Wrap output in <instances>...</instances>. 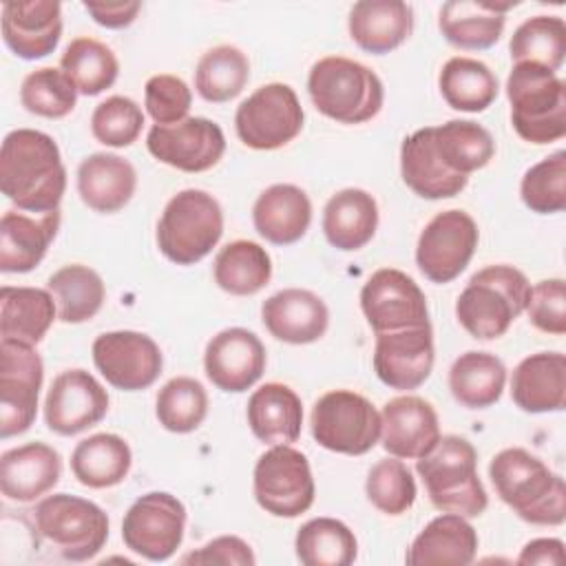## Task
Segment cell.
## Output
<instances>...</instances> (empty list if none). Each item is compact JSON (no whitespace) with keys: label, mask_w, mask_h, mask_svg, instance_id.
Instances as JSON below:
<instances>
[{"label":"cell","mask_w":566,"mask_h":566,"mask_svg":"<svg viewBox=\"0 0 566 566\" xmlns=\"http://www.w3.org/2000/svg\"><path fill=\"white\" fill-rule=\"evenodd\" d=\"M511 398L526 413L562 411L566 405V356L559 352L526 356L513 369Z\"/></svg>","instance_id":"obj_26"},{"label":"cell","mask_w":566,"mask_h":566,"mask_svg":"<svg viewBox=\"0 0 566 566\" xmlns=\"http://www.w3.org/2000/svg\"><path fill=\"white\" fill-rule=\"evenodd\" d=\"M349 35L367 53L385 55L413 31V9L402 0H360L349 9Z\"/></svg>","instance_id":"obj_28"},{"label":"cell","mask_w":566,"mask_h":566,"mask_svg":"<svg viewBox=\"0 0 566 566\" xmlns=\"http://www.w3.org/2000/svg\"><path fill=\"white\" fill-rule=\"evenodd\" d=\"M46 290L55 301L57 318L69 325L91 321L102 310L106 296L102 276L82 263H71L53 272Z\"/></svg>","instance_id":"obj_38"},{"label":"cell","mask_w":566,"mask_h":566,"mask_svg":"<svg viewBox=\"0 0 566 566\" xmlns=\"http://www.w3.org/2000/svg\"><path fill=\"white\" fill-rule=\"evenodd\" d=\"M0 188L18 210L55 212L66 190V170L53 137L33 128L11 130L0 148Z\"/></svg>","instance_id":"obj_1"},{"label":"cell","mask_w":566,"mask_h":566,"mask_svg":"<svg viewBox=\"0 0 566 566\" xmlns=\"http://www.w3.org/2000/svg\"><path fill=\"white\" fill-rule=\"evenodd\" d=\"M272 276V259L254 241H232L223 245L214 259V283L234 296H252L261 292Z\"/></svg>","instance_id":"obj_41"},{"label":"cell","mask_w":566,"mask_h":566,"mask_svg":"<svg viewBox=\"0 0 566 566\" xmlns=\"http://www.w3.org/2000/svg\"><path fill=\"white\" fill-rule=\"evenodd\" d=\"M252 221L265 241L274 245L296 243L312 223L310 197L294 184H274L254 201Z\"/></svg>","instance_id":"obj_29"},{"label":"cell","mask_w":566,"mask_h":566,"mask_svg":"<svg viewBox=\"0 0 566 566\" xmlns=\"http://www.w3.org/2000/svg\"><path fill=\"white\" fill-rule=\"evenodd\" d=\"M431 327H411L376 334L374 371L391 389L409 391L420 387L433 369Z\"/></svg>","instance_id":"obj_20"},{"label":"cell","mask_w":566,"mask_h":566,"mask_svg":"<svg viewBox=\"0 0 566 566\" xmlns=\"http://www.w3.org/2000/svg\"><path fill=\"white\" fill-rule=\"evenodd\" d=\"M303 566H349L358 555V542L347 524L334 517L305 522L294 539Z\"/></svg>","instance_id":"obj_42"},{"label":"cell","mask_w":566,"mask_h":566,"mask_svg":"<svg viewBox=\"0 0 566 566\" xmlns=\"http://www.w3.org/2000/svg\"><path fill=\"white\" fill-rule=\"evenodd\" d=\"M62 71L75 84L82 95H99L111 88L119 75V62L115 53L99 40L75 38L69 42L60 57Z\"/></svg>","instance_id":"obj_44"},{"label":"cell","mask_w":566,"mask_h":566,"mask_svg":"<svg viewBox=\"0 0 566 566\" xmlns=\"http://www.w3.org/2000/svg\"><path fill=\"white\" fill-rule=\"evenodd\" d=\"M433 146L442 164L464 177L484 168L495 155L491 133L471 119H449L433 126Z\"/></svg>","instance_id":"obj_40"},{"label":"cell","mask_w":566,"mask_h":566,"mask_svg":"<svg viewBox=\"0 0 566 566\" xmlns=\"http://www.w3.org/2000/svg\"><path fill=\"white\" fill-rule=\"evenodd\" d=\"M360 307L376 334L431 327L424 292L396 268H380L367 279L360 290Z\"/></svg>","instance_id":"obj_15"},{"label":"cell","mask_w":566,"mask_h":566,"mask_svg":"<svg viewBox=\"0 0 566 566\" xmlns=\"http://www.w3.org/2000/svg\"><path fill=\"white\" fill-rule=\"evenodd\" d=\"M312 436L334 453L363 455L380 438V413L360 394L336 389L323 394L312 407Z\"/></svg>","instance_id":"obj_9"},{"label":"cell","mask_w":566,"mask_h":566,"mask_svg":"<svg viewBox=\"0 0 566 566\" xmlns=\"http://www.w3.org/2000/svg\"><path fill=\"white\" fill-rule=\"evenodd\" d=\"M307 91L318 113L340 124H363L378 115L385 99L380 77L365 64L329 55L310 69Z\"/></svg>","instance_id":"obj_6"},{"label":"cell","mask_w":566,"mask_h":566,"mask_svg":"<svg viewBox=\"0 0 566 566\" xmlns=\"http://www.w3.org/2000/svg\"><path fill=\"white\" fill-rule=\"evenodd\" d=\"M93 363L106 382L122 391L148 389L161 374L159 345L133 329L106 332L93 340Z\"/></svg>","instance_id":"obj_16"},{"label":"cell","mask_w":566,"mask_h":566,"mask_svg":"<svg viewBox=\"0 0 566 566\" xmlns=\"http://www.w3.org/2000/svg\"><path fill=\"white\" fill-rule=\"evenodd\" d=\"M506 382L504 363L489 352H464L449 369V389L467 409H486L502 396Z\"/></svg>","instance_id":"obj_37"},{"label":"cell","mask_w":566,"mask_h":566,"mask_svg":"<svg viewBox=\"0 0 566 566\" xmlns=\"http://www.w3.org/2000/svg\"><path fill=\"white\" fill-rule=\"evenodd\" d=\"M489 478L500 500L524 522L559 526L566 520V486L537 455L511 447L493 455Z\"/></svg>","instance_id":"obj_2"},{"label":"cell","mask_w":566,"mask_h":566,"mask_svg":"<svg viewBox=\"0 0 566 566\" xmlns=\"http://www.w3.org/2000/svg\"><path fill=\"white\" fill-rule=\"evenodd\" d=\"M526 312L531 323L546 332L566 334V285L562 279H546L531 287Z\"/></svg>","instance_id":"obj_52"},{"label":"cell","mask_w":566,"mask_h":566,"mask_svg":"<svg viewBox=\"0 0 566 566\" xmlns=\"http://www.w3.org/2000/svg\"><path fill=\"white\" fill-rule=\"evenodd\" d=\"M146 146L155 159L184 172H203L226 153V137L219 124L206 117H186L172 126H153Z\"/></svg>","instance_id":"obj_17"},{"label":"cell","mask_w":566,"mask_h":566,"mask_svg":"<svg viewBox=\"0 0 566 566\" xmlns=\"http://www.w3.org/2000/svg\"><path fill=\"white\" fill-rule=\"evenodd\" d=\"M511 60L531 62L557 71L564 64L566 55V24L557 15H533L524 20L511 42Z\"/></svg>","instance_id":"obj_45"},{"label":"cell","mask_w":566,"mask_h":566,"mask_svg":"<svg viewBox=\"0 0 566 566\" xmlns=\"http://www.w3.org/2000/svg\"><path fill=\"white\" fill-rule=\"evenodd\" d=\"M314 478L305 453L290 444H274L254 467V497L276 517H298L314 504Z\"/></svg>","instance_id":"obj_11"},{"label":"cell","mask_w":566,"mask_h":566,"mask_svg":"<svg viewBox=\"0 0 566 566\" xmlns=\"http://www.w3.org/2000/svg\"><path fill=\"white\" fill-rule=\"evenodd\" d=\"M254 553L250 544H245L237 535H221L201 548L188 553L181 564H219V566H252Z\"/></svg>","instance_id":"obj_53"},{"label":"cell","mask_w":566,"mask_h":566,"mask_svg":"<svg viewBox=\"0 0 566 566\" xmlns=\"http://www.w3.org/2000/svg\"><path fill=\"white\" fill-rule=\"evenodd\" d=\"M515 2L495 4L478 0H451L440 7L438 27L444 40L464 51H482L493 46L506 24V11Z\"/></svg>","instance_id":"obj_32"},{"label":"cell","mask_w":566,"mask_h":566,"mask_svg":"<svg viewBox=\"0 0 566 566\" xmlns=\"http://www.w3.org/2000/svg\"><path fill=\"white\" fill-rule=\"evenodd\" d=\"M144 128V113L130 97L113 95L99 102L91 115L93 137L113 148H124L137 142Z\"/></svg>","instance_id":"obj_50"},{"label":"cell","mask_w":566,"mask_h":566,"mask_svg":"<svg viewBox=\"0 0 566 566\" xmlns=\"http://www.w3.org/2000/svg\"><path fill=\"white\" fill-rule=\"evenodd\" d=\"M22 106L40 117H66L77 102V88L60 69L44 66L31 71L20 86Z\"/></svg>","instance_id":"obj_47"},{"label":"cell","mask_w":566,"mask_h":566,"mask_svg":"<svg viewBox=\"0 0 566 566\" xmlns=\"http://www.w3.org/2000/svg\"><path fill=\"white\" fill-rule=\"evenodd\" d=\"M303 108L292 86L272 82L243 99L234 115L239 139L254 150H276L303 128Z\"/></svg>","instance_id":"obj_10"},{"label":"cell","mask_w":566,"mask_h":566,"mask_svg":"<svg viewBox=\"0 0 566 566\" xmlns=\"http://www.w3.org/2000/svg\"><path fill=\"white\" fill-rule=\"evenodd\" d=\"M248 424L265 444H292L303 427L301 398L283 382H265L248 400Z\"/></svg>","instance_id":"obj_33"},{"label":"cell","mask_w":566,"mask_h":566,"mask_svg":"<svg viewBox=\"0 0 566 566\" xmlns=\"http://www.w3.org/2000/svg\"><path fill=\"white\" fill-rule=\"evenodd\" d=\"M250 80V62L237 46L221 44L206 51L195 69L197 93L212 104L230 102Z\"/></svg>","instance_id":"obj_43"},{"label":"cell","mask_w":566,"mask_h":566,"mask_svg":"<svg viewBox=\"0 0 566 566\" xmlns=\"http://www.w3.org/2000/svg\"><path fill=\"white\" fill-rule=\"evenodd\" d=\"M365 493L378 511L402 515L413 506L418 491L409 467L400 458H385L369 469Z\"/></svg>","instance_id":"obj_48"},{"label":"cell","mask_w":566,"mask_h":566,"mask_svg":"<svg viewBox=\"0 0 566 566\" xmlns=\"http://www.w3.org/2000/svg\"><path fill=\"white\" fill-rule=\"evenodd\" d=\"M475 553L478 533L467 517L442 513L416 535L405 562L409 566H467L475 559Z\"/></svg>","instance_id":"obj_30"},{"label":"cell","mask_w":566,"mask_h":566,"mask_svg":"<svg viewBox=\"0 0 566 566\" xmlns=\"http://www.w3.org/2000/svg\"><path fill=\"white\" fill-rule=\"evenodd\" d=\"M416 471L431 504L442 513L478 517L489 506V495L478 478V453L467 438L440 436L436 447L418 458Z\"/></svg>","instance_id":"obj_3"},{"label":"cell","mask_w":566,"mask_h":566,"mask_svg":"<svg viewBox=\"0 0 566 566\" xmlns=\"http://www.w3.org/2000/svg\"><path fill=\"white\" fill-rule=\"evenodd\" d=\"M378 228L376 199L360 188H345L329 197L323 210V232L329 245L343 252L360 250Z\"/></svg>","instance_id":"obj_34"},{"label":"cell","mask_w":566,"mask_h":566,"mask_svg":"<svg viewBox=\"0 0 566 566\" xmlns=\"http://www.w3.org/2000/svg\"><path fill=\"white\" fill-rule=\"evenodd\" d=\"M44 378L40 354L31 345L0 343V438L29 431Z\"/></svg>","instance_id":"obj_14"},{"label":"cell","mask_w":566,"mask_h":566,"mask_svg":"<svg viewBox=\"0 0 566 566\" xmlns=\"http://www.w3.org/2000/svg\"><path fill=\"white\" fill-rule=\"evenodd\" d=\"M144 104L157 126H172L188 117L192 93L177 75H153L144 86Z\"/></svg>","instance_id":"obj_51"},{"label":"cell","mask_w":566,"mask_h":566,"mask_svg":"<svg viewBox=\"0 0 566 566\" xmlns=\"http://www.w3.org/2000/svg\"><path fill=\"white\" fill-rule=\"evenodd\" d=\"M402 181L422 199H449L460 195L469 177L451 172L436 153L433 126L420 128L405 137L400 146Z\"/></svg>","instance_id":"obj_27"},{"label":"cell","mask_w":566,"mask_h":566,"mask_svg":"<svg viewBox=\"0 0 566 566\" xmlns=\"http://www.w3.org/2000/svg\"><path fill=\"white\" fill-rule=\"evenodd\" d=\"M382 449L400 460L427 455L440 440L436 409L420 396H398L380 411Z\"/></svg>","instance_id":"obj_21"},{"label":"cell","mask_w":566,"mask_h":566,"mask_svg":"<svg viewBox=\"0 0 566 566\" xmlns=\"http://www.w3.org/2000/svg\"><path fill=\"white\" fill-rule=\"evenodd\" d=\"M186 506L166 491L137 497L124 515L122 539L128 551L148 562H166L181 546Z\"/></svg>","instance_id":"obj_12"},{"label":"cell","mask_w":566,"mask_h":566,"mask_svg":"<svg viewBox=\"0 0 566 566\" xmlns=\"http://www.w3.org/2000/svg\"><path fill=\"white\" fill-rule=\"evenodd\" d=\"M528 279L513 265H486L475 272L455 301L460 325L478 340L506 334L511 323L526 310Z\"/></svg>","instance_id":"obj_4"},{"label":"cell","mask_w":566,"mask_h":566,"mask_svg":"<svg viewBox=\"0 0 566 566\" xmlns=\"http://www.w3.org/2000/svg\"><path fill=\"white\" fill-rule=\"evenodd\" d=\"M261 318L276 340L307 345L327 332L329 310L318 294L301 287H287L272 294L261 305Z\"/></svg>","instance_id":"obj_23"},{"label":"cell","mask_w":566,"mask_h":566,"mask_svg":"<svg viewBox=\"0 0 566 566\" xmlns=\"http://www.w3.org/2000/svg\"><path fill=\"white\" fill-rule=\"evenodd\" d=\"M564 562V542L555 537H539L531 539L522 553L517 555V564H542L555 566Z\"/></svg>","instance_id":"obj_55"},{"label":"cell","mask_w":566,"mask_h":566,"mask_svg":"<svg viewBox=\"0 0 566 566\" xmlns=\"http://www.w3.org/2000/svg\"><path fill=\"white\" fill-rule=\"evenodd\" d=\"M511 124L531 144H551L566 135V84L555 71L517 62L506 80Z\"/></svg>","instance_id":"obj_5"},{"label":"cell","mask_w":566,"mask_h":566,"mask_svg":"<svg viewBox=\"0 0 566 566\" xmlns=\"http://www.w3.org/2000/svg\"><path fill=\"white\" fill-rule=\"evenodd\" d=\"M60 475L62 458L44 442H27L0 458V491L11 502H35L60 482Z\"/></svg>","instance_id":"obj_24"},{"label":"cell","mask_w":566,"mask_h":566,"mask_svg":"<svg viewBox=\"0 0 566 566\" xmlns=\"http://www.w3.org/2000/svg\"><path fill=\"white\" fill-rule=\"evenodd\" d=\"M62 35V7L55 0H18L2 4V40L22 60L55 51Z\"/></svg>","instance_id":"obj_22"},{"label":"cell","mask_w":566,"mask_h":566,"mask_svg":"<svg viewBox=\"0 0 566 566\" xmlns=\"http://www.w3.org/2000/svg\"><path fill=\"white\" fill-rule=\"evenodd\" d=\"M444 102L464 113H482L497 97V77L480 60L455 55L444 62L438 77Z\"/></svg>","instance_id":"obj_39"},{"label":"cell","mask_w":566,"mask_h":566,"mask_svg":"<svg viewBox=\"0 0 566 566\" xmlns=\"http://www.w3.org/2000/svg\"><path fill=\"white\" fill-rule=\"evenodd\" d=\"M223 234L219 201L206 190L177 192L157 223L159 252L177 265H195L212 252Z\"/></svg>","instance_id":"obj_7"},{"label":"cell","mask_w":566,"mask_h":566,"mask_svg":"<svg viewBox=\"0 0 566 566\" xmlns=\"http://www.w3.org/2000/svg\"><path fill=\"white\" fill-rule=\"evenodd\" d=\"M38 535L69 562L93 559L108 539V515L91 500L55 493L35 511Z\"/></svg>","instance_id":"obj_8"},{"label":"cell","mask_w":566,"mask_h":566,"mask_svg":"<svg viewBox=\"0 0 566 566\" xmlns=\"http://www.w3.org/2000/svg\"><path fill=\"white\" fill-rule=\"evenodd\" d=\"M203 369L217 389L241 394L263 376L265 347L261 338L245 327L221 329L206 345Z\"/></svg>","instance_id":"obj_19"},{"label":"cell","mask_w":566,"mask_h":566,"mask_svg":"<svg viewBox=\"0 0 566 566\" xmlns=\"http://www.w3.org/2000/svg\"><path fill=\"white\" fill-rule=\"evenodd\" d=\"M133 464L130 447L115 433H95L77 442L71 453L75 480L88 489H108L128 475Z\"/></svg>","instance_id":"obj_36"},{"label":"cell","mask_w":566,"mask_h":566,"mask_svg":"<svg viewBox=\"0 0 566 566\" xmlns=\"http://www.w3.org/2000/svg\"><path fill=\"white\" fill-rule=\"evenodd\" d=\"M93 20L106 29H124L137 18L142 2H84Z\"/></svg>","instance_id":"obj_54"},{"label":"cell","mask_w":566,"mask_h":566,"mask_svg":"<svg viewBox=\"0 0 566 566\" xmlns=\"http://www.w3.org/2000/svg\"><path fill=\"white\" fill-rule=\"evenodd\" d=\"M155 413L166 431L190 433L208 416V394L203 385L190 376L170 378L157 394Z\"/></svg>","instance_id":"obj_46"},{"label":"cell","mask_w":566,"mask_h":566,"mask_svg":"<svg viewBox=\"0 0 566 566\" xmlns=\"http://www.w3.org/2000/svg\"><path fill=\"white\" fill-rule=\"evenodd\" d=\"M60 228V210L24 214L7 210L0 219V270L7 274L31 272L46 254Z\"/></svg>","instance_id":"obj_25"},{"label":"cell","mask_w":566,"mask_h":566,"mask_svg":"<svg viewBox=\"0 0 566 566\" xmlns=\"http://www.w3.org/2000/svg\"><path fill=\"white\" fill-rule=\"evenodd\" d=\"M108 411L106 389L84 369L53 378L44 400V422L57 436H75L97 424Z\"/></svg>","instance_id":"obj_18"},{"label":"cell","mask_w":566,"mask_h":566,"mask_svg":"<svg viewBox=\"0 0 566 566\" xmlns=\"http://www.w3.org/2000/svg\"><path fill=\"white\" fill-rule=\"evenodd\" d=\"M137 172L133 164L113 153H93L77 168V192L95 212H117L135 195Z\"/></svg>","instance_id":"obj_31"},{"label":"cell","mask_w":566,"mask_h":566,"mask_svg":"<svg viewBox=\"0 0 566 566\" xmlns=\"http://www.w3.org/2000/svg\"><path fill=\"white\" fill-rule=\"evenodd\" d=\"M480 241L478 226L464 210L438 212L420 232L416 263L431 283H451L458 279Z\"/></svg>","instance_id":"obj_13"},{"label":"cell","mask_w":566,"mask_h":566,"mask_svg":"<svg viewBox=\"0 0 566 566\" xmlns=\"http://www.w3.org/2000/svg\"><path fill=\"white\" fill-rule=\"evenodd\" d=\"M57 316L55 301L49 290L40 287H0V334L2 340L35 347L53 318Z\"/></svg>","instance_id":"obj_35"},{"label":"cell","mask_w":566,"mask_h":566,"mask_svg":"<svg viewBox=\"0 0 566 566\" xmlns=\"http://www.w3.org/2000/svg\"><path fill=\"white\" fill-rule=\"evenodd\" d=\"M520 195L531 212H562L566 208V153L557 150L531 166L522 177Z\"/></svg>","instance_id":"obj_49"}]
</instances>
